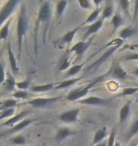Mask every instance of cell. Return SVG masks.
<instances>
[{
  "label": "cell",
  "instance_id": "1",
  "mask_svg": "<svg viewBox=\"0 0 138 146\" xmlns=\"http://www.w3.org/2000/svg\"><path fill=\"white\" fill-rule=\"evenodd\" d=\"M27 29H28V19H27V15H26L25 4H23L21 9H20L18 21H17V46H18V60L21 59L23 39H24V37L26 35V33H27Z\"/></svg>",
  "mask_w": 138,
  "mask_h": 146
},
{
  "label": "cell",
  "instance_id": "2",
  "mask_svg": "<svg viewBox=\"0 0 138 146\" xmlns=\"http://www.w3.org/2000/svg\"><path fill=\"white\" fill-rule=\"evenodd\" d=\"M103 78H104V76H100V77H98V78L95 79V80H93L92 82H91V83L86 84V86L71 90V91H70L68 94H67L66 100L69 101V102H75V101H78L79 99L84 98L85 96H86L88 93H89L90 90L92 89L96 84H98Z\"/></svg>",
  "mask_w": 138,
  "mask_h": 146
},
{
  "label": "cell",
  "instance_id": "3",
  "mask_svg": "<svg viewBox=\"0 0 138 146\" xmlns=\"http://www.w3.org/2000/svg\"><path fill=\"white\" fill-rule=\"evenodd\" d=\"M51 18V7L50 3L48 1H44L41 3L39 11H38V17L36 20V26H35V33L41 23H48Z\"/></svg>",
  "mask_w": 138,
  "mask_h": 146
},
{
  "label": "cell",
  "instance_id": "4",
  "mask_svg": "<svg viewBox=\"0 0 138 146\" xmlns=\"http://www.w3.org/2000/svg\"><path fill=\"white\" fill-rule=\"evenodd\" d=\"M18 4H19L18 0H10V1L5 3L4 6L1 9V11H0V24L2 26L9 19L11 18V13H13V11L15 10V8L17 7Z\"/></svg>",
  "mask_w": 138,
  "mask_h": 146
},
{
  "label": "cell",
  "instance_id": "5",
  "mask_svg": "<svg viewBox=\"0 0 138 146\" xmlns=\"http://www.w3.org/2000/svg\"><path fill=\"white\" fill-rule=\"evenodd\" d=\"M120 48V46H112V48H110L108 50H106L104 52L103 54L101 55V57L100 58H98V60L95 61L92 65H90L88 68H86V71H91V70H93V69H96V68H98L99 66H101L102 64H104L106 61L109 59V58L113 55L114 52H116L117 49H118Z\"/></svg>",
  "mask_w": 138,
  "mask_h": 146
},
{
  "label": "cell",
  "instance_id": "6",
  "mask_svg": "<svg viewBox=\"0 0 138 146\" xmlns=\"http://www.w3.org/2000/svg\"><path fill=\"white\" fill-rule=\"evenodd\" d=\"M92 42H93V38H91V39H89L88 41H81V42L76 43L75 45L70 48L69 52H74L78 59H80V58L83 56V54L86 52V50L91 46Z\"/></svg>",
  "mask_w": 138,
  "mask_h": 146
},
{
  "label": "cell",
  "instance_id": "7",
  "mask_svg": "<svg viewBox=\"0 0 138 146\" xmlns=\"http://www.w3.org/2000/svg\"><path fill=\"white\" fill-rule=\"evenodd\" d=\"M60 97L55 98H35L33 100L28 101V104H30L34 108H44V107L49 106L50 104L56 103L60 100Z\"/></svg>",
  "mask_w": 138,
  "mask_h": 146
},
{
  "label": "cell",
  "instance_id": "8",
  "mask_svg": "<svg viewBox=\"0 0 138 146\" xmlns=\"http://www.w3.org/2000/svg\"><path fill=\"white\" fill-rule=\"evenodd\" d=\"M81 109L80 108H74L67 111H64L59 116V119L65 123H73V122L78 121V117L80 115Z\"/></svg>",
  "mask_w": 138,
  "mask_h": 146
},
{
  "label": "cell",
  "instance_id": "9",
  "mask_svg": "<svg viewBox=\"0 0 138 146\" xmlns=\"http://www.w3.org/2000/svg\"><path fill=\"white\" fill-rule=\"evenodd\" d=\"M28 111H23V112L17 114V115H15V116H13V118L9 119L7 121L3 122L1 125H2V126H11V127H13L15 124L19 123L20 121H22L23 119H25L26 117L28 116Z\"/></svg>",
  "mask_w": 138,
  "mask_h": 146
},
{
  "label": "cell",
  "instance_id": "10",
  "mask_svg": "<svg viewBox=\"0 0 138 146\" xmlns=\"http://www.w3.org/2000/svg\"><path fill=\"white\" fill-rule=\"evenodd\" d=\"M102 26H103V19L100 18V19H98V21H96L95 23H93V24L88 26L83 37L84 38H88V37H90L91 35H93V34L96 33L98 31H100Z\"/></svg>",
  "mask_w": 138,
  "mask_h": 146
},
{
  "label": "cell",
  "instance_id": "11",
  "mask_svg": "<svg viewBox=\"0 0 138 146\" xmlns=\"http://www.w3.org/2000/svg\"><path fill=\"white\" fill-rule=\"evenodd\" d=\"M79 103L81 104H87V106H103L106 104V101L100 97H96V96H91V97L81 99L79 101Z\"/></svg>",
  "mask_w": 138,
  "mask_h": 146
},
{
  "label": "cell",
  "instance_id": "12",
  "mask_svg": "<svg viewBox=\"0 0 138 146\" xmlns=\"http://www.w3.org/2000/svg\"><path fill=\"white\" fill-rule=\"evenodd\" d=\"M8 55H9V61H10L11 71H13V75H16L19 71V68H18V65H17V60L15 56H14L10 43H9V45H8Z\"/></svg>",
  "mask_w": 138,
  "mask_h": 146
},
{
  "label": "cell",
  "instance_id": "13",
  "mask_svg": "<svg viewBox=\"0 0 138 146\" xmlns=\"http://www.w3.org/2000/svg\"><path fill=\"white\" fill-rule=\"evenodd\" d=\"M112 76L116 79H118V80H124L128 77V72L124 70V68L117 64L112 69Z\"/></svg>",
  "mask_w": 138,
  "mask_h": 146
},
{
  "label": "cell",
  "instance_id": "14",
  "mask_svg": "<svg viewBox=\"0 0 138 146\" xmlns=\"http://www.w3.org/2000/svg\"><path fill=\"white\" fill-rule=\"evenodd\" d=\"M71 135H72V132L69 128H67V127L60 128V129L57 131V134H56V136H55V141L57 142H61Z\"/></svg>",
  "mask_w": 138,
  "mask_h": 146
},
{
  "label": "cell",
  "instance_id": "15",
  "mask_svg": "<svg viewBox=\"0 0 138 146\" xmlns=\"http://www.w3.org/2000/svg\"><path fill=\"white\" fill-rule=\"evenodd\" d=\"M131 113V102H127L121 109L119 111V122L120 124L123 123L126 119H128V117L130 116Z\"/></svg>",
  "mask_w": 138,
  "mask_h": 146
},
{
  "label": "cell",
  "instance_id": "16",
  "mask_svg": "<svg viewBox=\"0 0 138 146\" xmlns=\"http://www.w3.org/2000/svg\"><path fill=\"white\" fill-rule=\"evenodd\" d=\"M33 122V119H23L22 121H20L19 123L15 124L14 126H13L11 128L10 130L8 131V133H15V132H18V131H21L23 130L24 128H26L27 126H28L29 124Z\"/></svg>",
  "mask_w": 138,
  "mask_h": 146
},
{
  "label": "cell",
  "instance_id": "17",
  "mask_svg": "<svg viewBox=\"0 0 138 146\" xmlns=\"http://www.w3.org/2000/svg\"><path fill=\"white\" fill-rule=\"evenodd\" d=\"M84 77H80V78H72V79H68V80L63 81L61 83H57L55 86V89H63V88H66V87H69L73 86V84H77L78 82H80L81 79H83Z\"/></svg>",
  "mask_w": 138,
  "mask_h": 146
},
{
  "label": "cell",
  "instance_id": "18",
  "mask_svg": "<svg viewBox=\"0 0 138 146\" xmlns=\"http://www.w3.org/2000/svg\"><path fill=\"white\" fill-rule=\"evenodd\" d=\"M106 136H107V130H106V128H102V129L98 130L95 133V135H94V139H93L92 144H91V145L96 146V144L101 143V141H103L105 138H106Z\"/></svg>",
  "mask_w": 138,
  "mask_h": 146
},
{
  "label": "cell",
  "instance_id": "19",
  "mask_svg": "<svg viewBox=\"0 0 138 146\" xmlns=\"http://www.w3.org/2000/svg\"><path fill=\"white\" fill-rule=\"evenodd\" d=\"M54 84H41V86H35L30 87V91L35 93H43V92H48L50 90L55 88Z\"/></svg>",
  "mask_w": 138,
  "mask_h": 146
},
{
  "label": "cell",
  "instance_id": "20",
  "mask_svg": "<svg viewBox=\"0 0 138 146\" xmlns=\"http://www.w3.org/2000/svg\"><path fill=\"white\" fill-rule=\"evenodd\" d=\"M101 13H102V9L100 8V7H98V8H96L95 10H94L92 13H91L90 14H89V16L87 17V19L85 20V22L83 23V25L81 26H83V25H87V24H90L91 25V23H95L96 21H98V15L99 14H101Z\"/></svg>",
  "mask_w": 138,
  "mask_h": 146
},
{
  "label": "cell",
  "instance_id": "21",
  "mask_svg": "<svg viewBox=\"0 0 138 146\" xmlns=\"http://www.w3.org/2000/svg\"><path fill=\"white\" fill-rule=\"evenodd\" d=\"M79 29H80V27L76 28V29H74V30H72V31H67V33L63 36V38H61V42L63 43V44H67V45L70 44L73 41V39H74L76 33H78Z\"/></svg>",
  "mask_w": 138,
  "mask_h": 146
},
{
  "label": "cell",
  "instance_id": "22",
  "mask_svg": "<svg viewBox=\"0 0 138 146\" xmlns=\"http://www.w3.org/2000/svg\"><path fill=\"white\" fill-rule=\"evenodd\" d=\"M13 18H10L4 25L2 26L1 31H0V39L1 40H7L8 35H9V31H10V26L11 23Z\"/></svg>",
  "mask_w": 138,
  "mask_h": 146
},
{
  "label": "cell",
  "instance_id": "23",
  "mask_svg": "<svg viewBox=\"0 0 138 146\" xmlns=\"http://www.w3.org/2000/svg\"><path fill=\"white\" fill-rule=\"evenodd\" d=\"M3 86H4L5 88L9 90V91H13L14 89V87L16 86V83H15V80H14L13 76H11V74H8L7 80L3 84Z\"/></svg>",
  "mask_w": 138,
  "mask_h": 146
},
{
  "label": "cell",
  "instance_id": "24",
  "mask_svg": "<svg viewBox=\"0 0 138 146\" xmlns=\"http://www.w3.org/2000/svg\"><path fill=\"white\" fill-rule=\"evenodd\" d=\"M113 13H114V9H113V6L111 4H107L105 5L103 8H102V13H101V18L102 19H108L113 15Z\"/></svg>",
  "mask_w": 138,
  "mask_h": 146
},
{
  "label": "cell",
  "instance_id": "25",
  "mask_svg": "<svg viewBox=\"0 0 138 146\" xmlns=\"http://www.w3.org/2000/svg\"><path fill=\"white\" fill-rule=\"evenodd\" d=\"M70 65H71V61H70V59L68 58V55H65V56H63L61 59L60 66H59V70L60 71L66 70V69L71 68Z\"/></svg>",
  "mask_w": 138,
  "mask_h": 146
},
{
  "label": "cell",
  "instance_id": "26",
  "mask_svg": "<svg viewBox=\"0 0 138 146\" xmlns=\"http://www.w3.org/2000/svg\"><path fill=\"white\" fill-rule=\"evenodd\" d=\"M68 2L67 1H59L57 2V5H56V14H57V17L60 18V17L63 15V11H65V8Z\"/></svg>",
  "mask_w": 138,
  "mask_h": 146
},
{
  "label": "cell",
  "instance_id": "27",
  "mask_svg": "<svg viewBox=\"0 0 138 146\" xmlns=\"http://www.w3.org/2000/svg\"><path fill=\"white\" fill-rule=\"evenodd\" d=\"M17 104H18V102L16 100H13V99H10V100H6L2 103V106H1V111L6 110V109H10V108H14Z\"/></svg>",
  "mask_w": 138,
  "mask_h": 146
},
{
  "label": "cell",
  "instance_id": "28",
  "mask_svg": "<svg viewBox=\"0 0 138 146\" xmlns=\"http://www.w3.org/2000/svg\"><path fill=\"white\" fill-rule=\"evenodd\" d=\"M134 33H135L134 29L130 28V27L125 28V29H123V30L119 33V37H121L123 40H124V39H127V38L131 37V36H133V34H134Z\"/></svg>",
  "mask_w": 138,
  "mask_h": 146
},
{
  "label": "cell",
  "instance_id": "29",
  "mask_svg": "<svg viewBox=\"0 0 138 146\" xmlns=\"http://www.w3.org/2000/svg\"><path fill=\"white\" fill-rule=\"evenodd\" d=\"M112 25L114 26V30L116 31L119 27H121L123 25V19L118 13H116L112 18Z\"/></svg>",
  "mask_w": 138,
  "mask_h": 146
},
{
  "label": "cell",
  "instance_id": "30",
  "mask_svg": "<svg viewBox=\"0 0 138 146\" xmlns=\"http://www.w3.org/2000/svg\"><path fill=\"white\" fill-rule=\"evenodd\" d=\"M83 64L73 66L67 70V72L65 73V76H76L77 74H79V72L83 69Z\"/></svg>",
  "mask_w": 138,
  "mask_h": 146
},
{
  "label": "cell",
  "instance_id": "31",
  "mask_svg": "<svg viewBox=\"0 0 138 146\" xmlns=\"http://www.w3.org/2000/svg\"><path fill=\"white\" fill-rule=\"evenodd\" d=\"M138 91V87H127L122 90V92L120 93L119 96H131Z\"/></svg>",
  "mask_w": 138,
  "mask_h": 146
},
{
  "label": "cell",
  "instance_id": "32",
  "mask_svg": "<svg viewBox=\"0 0 138 146\" xmlns=\"http://www.w3.org/2000/svg\"><path fill=\"white\" fill-rule=\"evenodd\" d=\"M14 113H15V109L14 108H10V109H6L1 111V115H0V119H4L7 118H10V117L13 116Z\"/></svg>",
  "mask_w": 138,
  "mask_h": 146
},
{
  "label": "cell",
  "instance_id": "33",
  "mask_svg": "<svg viewBox=\"0 0 138 146\" xmlns=\"http://www.w3.org/2000/svg\"><path fill=\"white\" fill-rule=\"evenodd\" d=\"M11 141L13 142V144H16V145H24L26 143V139L24 136H15L14 138H13L11 139Z\"/></svg>",
  "mask_w": 138,
  "mask_h": 146
},
{
  "label": "cell",
  "instance_id": "34",
  "mask_svg": "<svg viewBox=\"0 0 138 146\" xmlns=\"http://www.w3.org/2000/svg\"><path fill=\"white\" fill-rule=\"evenodd\" d=\"M138 134V119L135 121L131 124V129H130V133H129L128 138H133V136H135Z\"/></svg>",
  "mask_w": 138,
  "mask_h": 146
},
{
  "label": "cell",
  "instance_id": "35",
  "mask_svg": "<svg viewBox=\"0 0 138 146\" xmlns=\"http://www.w3.org/2000/svg\"><path fill=\"white\" fill-rule=\"evenodd\" d=\"M28 96V93L25 90H16L15 92L13 93V97L15 99H27Z\"/></svg>",
  "mask_w": 138,
  "mask_h": 146
},
{
  "label": "cell",
  "instance_id": "36",
  "mask_svg": "<svg viewBox=\"0 0 138 146\" xmlns=\"http://www.w3.org/2000/svg\"><path fill=\"white\" fill-rule=\"evenodd\" d=\"M29 81L26 80L23 82H17L16 83V87L18 88V90H26L29 87Z\"/></svg>",
  "mask_w": 138,
  "mask_h": 146
},
{
  "label": "cell",
  "instance_id": "37",
  "mask_svg": "<svg viewBox=\"0 0 138 146\" xmlns=\"http://www.w3.org/2000/svg\"><path fill=\"white\" fill-rule=\"evenodd\" d=\"M130 4H131V2L130 1H127V0H120L119 1V5L121 6V8H122V11H124V13L127 14H129V7H130Z\"/></svg>",
  "mask_w": 138,
  "mask_h": 146
},
{
  "label": "cell",
  "instance_id": "38",
  "mask_svg": "<svg viewBox=\"0 0 138 146\" xmlns=\"http://www.w3.org/2000/svg\"><path fill=\"white\" fill-rule=\"evenodd\" d=\"M78 3L81 8L85 9V10H90V9H92V3L90 1H88V0H79Z\"/></svg>",
  "mask_w": 138,
  "mask_h": 146
},
{
  "label": "cell",
  "instance_id": "39",
  "mask_svg": "<svg viewBox=\"0 0 138 146\" xmlns=\"http://www.w3.org/2000/svg\"><path fill=\"white\" fill-rule=\"evenodd\" d=\"M116 131L113 130L110 134L109 139H108L107 141V146H114L116 145Z\"/></svg>",
  "mask_w": 138,
  "mask_h": 146
},
{
  "label": "cell",
  "instance_id": "40",
  "mask_svg": "<svg viewBox=\"0 0 138 146\" xmlns=\"http://www.w3.org/2000/svg\"><path fill=\"white\" fill-rule=\"evenodd\" d=\"M125 61H135L138 60V53H131L124 58Z\"/></svg>",
  "mask_w": 138,
  "mask_h": 146
},
{
  "label": "cell",
  "instance_id": "41",
  "mask_svg": "<svg viewBox=\"0 0 138 146\" xmlns=\"http://www.w3.org/2000/svg\"><path fill=\"white\" fill-rule=\"evenodd\" d=\"M1 71H2V79H1V83L2 84L5 83V70H4V66H3V63L1 64Z\"/></svg>",
  "mask_w": 138,
  "mask_h": 146
},
{
  "label": "cell",
  "instance_id": "42",
  "mask_svg": "<svg viewBox=\"0 0 138 146\" xmlns=\"http://www.w3.org/2000/svg\"><path fill=\"white\" fill-rule=\"evenodd\" d=\"M134 13H133V20L136 18V15H137V11H138V1L134 2Z\"/></svg>",
  "mask_w": 138,
  "mask_h": 146
},
{
  "label": "cell",
  "instance_id": "43",
  "mask_svg": "<svg viewBox=\"0 0 138 146\" xmlns=\"http://www.w3.org/2000/svg\"><path fill=\"white\" fill-rule=\"evenodd\" d=\"M102 2H103L102 0H98H98H94V1H93L94 4L96 5V8H98V7H99V5H100Z\"/></svg>",
  "mask_w": 138,
  "mask_h": 146
},
{
  "label": "cell",
  "instance_id": "44",
  "mask_svg": "<svg viewBox=\"0 0 138 146\" xmlns=\"http://www.w3.org/2000/svg\"><path fill=\"white\" fill-rule=\"evenodd\" d=\"M131 73H133V75H135V76H137L138 77V68H134L133 71H131Z\"/></svg>",
  "mask_w": 138,
  "mask_h": 146
},
{
  "label": "cell",
  "instance_id": "45",
  "mask_svg": "<svg viewBox=\"0 0 138 146\" xmlns=\"http://www.w3.org/2000/svg\"><path fill=\"white\" fill-rule=\"evenodd\" d=\"M96 146H107V143H106V142H101V143L96 144Z\"/></svg>",
  "mask_w": 138,
  "mask_h": 146
},
{
  "label": "cell",
  "instance_id": "46",
  "mask_svg": "<svg viewBox=\"0 0 138 146\" xmlns=\"http://www.w3.org/2000/svg\"><path fill=\"white\" fill-rule=\"evenodd\" d=\"M130 48H138V44H135V45H133L131 46H130Z\"/></svg>",
  "mask_w": 138,
  "mask_h": 146
},
{
  "label": "cell",
  "instance_id": "47",
  "mask_svg": "<svg viewBox=\"0 0 138 146\" xmlns=\"http://www.w3.org/2000/svg\"><path fill=\"white\" fill-rule=\"evenodd\" d=\"M114 146H121V145H120L119 141H116V145H114Z\"/></svg>",
  "mask_w": 138,
  "mask_h": 146
},
{
  "label": "cell",
  "instance_id": "48",
  "mask_svg": "<svg viewBox=\"0 0 138 146\" xmlns=\"http://www.w3.org/2000/svg\"><path fill=\"white\" fill-rule=\"evenodd\" d=\"M131 146H137V144H136V143H133V144L131 145Z\"/></svg>",
  "mask_w": 138,
  "mask_h": 146
},
{
  "label": "cell",
  "instance_id": "49",
  "mask_svg": "<svg viewBox=\"0 0 138 146\" xmlns=\"http://www.w3.org/2000/svg\"><path fill=\"white\" fill-rule=\"evenodd\" d=\"M37 146H46V144H42V145H37Z\"/></svg>",
  "mask_w": 138,
  "mask_h": 146
},
{
  "label": "cell",
  "instance_id": "50",
  "mask_svg": "<svg viewBox=\"0 0 138 146\" xmlns=\"http://www.w3.org/2000/svg\"><path fill=\"white\" fill-rule=\"evenodd\" d=\"M137 102H138V99H137Z\"/></svg>",
  "mask_w": 138,
  "mask_h": 146
}]
</instances>
